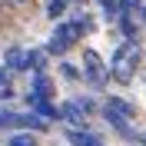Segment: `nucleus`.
Segmentation results:
<instances>
[{"label": "nucleus", "instance_id": "obj_13", "mask_svg": "<svg viewBox=\"0 0 146 146\" xmlns=\"http://www.w3.org/2000/svg\"><path fill=\"white\" fill-rule=\"evenodd\" d=\"M66 3H70V0H50V3H46V17H50V20H60L66 13Z\"/></svg>", "mask_w": 146, "mask_h": 146}, {"label": "nucleus", "instance_id": "obj_9", "mask_svg": "<svg viewBox=\"0 0 146 146\" xmlns=\"http://www.w3.org/2000/svg\"><path fill=\"white\" fill-rule=\"evenodd\" d=\"M17 126L20 129H30V133H43V129H46V119L36 116L33 110H30V113H17Z\"/></svg>", "mask_w": 146, "mask_h": 146}, {"label": "nucleus", "instance_id": "obj_5", "mask_svg": "<svg viewBox=\"0 0 146 146\" xmlns=\"http://www.w3.org/2000/svg\"><path fill=\"white\" fill-rule=\"evenodd\" d=\"M103 119H106L110 126L116 129L119 136H126V139H136V133H133V126H129V119H126V116H119L116 110H110V106H103Z\"/></svg>", "mask_w": 146, "mask_h": 146}, {"label": "nucleus", "instance_id": "obj_10", "mask_svg": "<svg viewBox=\"0 0 146 146\" xmlns=\"http://www.w3.org/2000/svg\"><path fill=\"white\" fill-rule=\"evenodd\" d=\"M46 50H30V53H23V70H33V73H43L46 70Z\"/></svg>", "mask_w": 146, "mask_h": 146}, {"label": "nucleus", "instance_id": "obj_22", "mask_svg": "<svg viewBox=\"0 0 146 146\" xmlns=\"http://www.w3.org/2000/svg\"><path fill=\"white\" fill-rule=\"evenodd\" d=\"M136 143H143V146H146V133H139V136H136Z\"/></svg>", "mask_w": 146, "mask_h": 146}, {"label": "nucleus", "instance_id": "obj_16", "mask_svg": "<svg viewBox=\"0 0 146 146\" xmlns=\"http://www.w3.org/2000/svg\"><path fill=\"white\" fill-rule=\"evenodd\" d=\"M60 73H63V80H70V83H76V80H80V76H83V73L76 70V66H73V63H60Z\"/></svg>", "mask_w": 146, "mask_h": 146}, {"label": "nucleus", "instance_id": "obj_2", "mask_svg": "<svg viewBox=\"0 0 146 146\" xmlns=\"http://www.w3.org/2000/svg\"><path fill=\"white\" fill-rule=\"evenodd\" d=\"M93 23L90 20H60L53 30V36L46 40V53H56V56H63L66 50H70L76 40L83 36V30H90Z\"/></svg>", "mask_w": 146, "mask_h": 146}, {"label": "nucleus", "instance_id": "obj_23", "mask_svg": "<svg viewBox=\"0 0 146 146\" xmlns=\"http://www.w3.org/2000/svg\"><path fill=\"white\" fill-rule=\"evenodd\" d=\"M73 3H86V0H73Z\"/></svg>", "mask_w": 146, "mask_h": 146}, {"label": "nucleus", "instance_id": "obj_20", "mask_svg": "<svg viewBox=\"0 0 146 146\" xmlns=\"http://www.w3.org/2000/svg\"><path fill=\"white\" fill-rule=\"evenodd\" d=\"M3 83H10V70L7 66H0V86H3Z\"/></svg>", "mask_w": 146, "mask_h": 146}, {"label": "nucleus", "instance_id": "obj_12", "mask_svg": "<svg viewBox=\"0 0 146 146\" xmlns=\"http://www.w3.org/2000/svg\"><path fill=\"white\" fill-rule=\"evenodd\" d=\"M116 23H119V30H123V40H136L139 27H136V20H133V13H119Z\"/></svg>", "mask_w": 146, "mask_h": 146}, {"label": "nucleus", "instance_id": "obj_1", "mask_svg": "<svg viewBox=\"0 0 146 146\" xmlns=\"http://www.w3.org/2000/svg\"><path fill=\"white\" fill-rule=\"evenodd\" d=\"M136 66H139V46H136V40H123V43L116 46L113 60H110V76H113L116 83H129L133 73H136Z\"/></svg>", "mask_w": 146, "mask_h": 146}, {"label": "nucleus", "instance_id": "obj_19", "mask_svg": "<svg viewBox=\"0 0 146 146\" xmlns=\"http://www.w3.org/2000/svg\"><path fill=\"white\" fill-rule=\"evenodd\" d=\"M76 103H80V110H83V113H86V116H90L93 110H96V103H93L90 96H80V100H76Z\"/></svg>", "mask_w": 146, "mask_h": 146}, {"label": "nucleus", "instance_id": "obj_17", "mask_svg": "<svg viewBox=\"0 0 146 146\" xmlns=\"http://www.w3.org/2000/svg\"><path fill=\"white\" fill-rule=\"evenodd\" d=\"M10 126H17V113L13 110H0V129H10Z\"/></svg>", "mask_w": 146, "mask_h": 146}, {"label": "nucleus", "instance_id": "obj_15", "mask_svg": "<svg viewBox=\"0 0 146 146\" xmlns=\"http://www.w3.org/2000/svg\"><path fill=\"white\" fill-rule=\"evenodd\" d=\"M7 70H23V50H7Z\"/></svg>", "mask_w": 146, "mask_h": 146}, {"label": "nucleus", "instance_id": "obj_4", "mask_svg": "<svg viewBox=\"0 0 146 146\" xmlns=\"http://www.w3.org/2000/svg\"><path fill=\"white\" fill-rule=\"evenodd\" d=\"M66 139H70L73 146H106L96 133H90L86 126H70L66 129Z\"/></svg>", "mask_w": 146, "mask_h": 146}, {"label": "nucleus", "instance_id": "obj_24", "mask_svg": "<svg viewBox=\"0 0 146 146\" xmlns=\"http://www.w3.org/2000/svg\"><path fill=\"white\" fill-rule=\"evenodd\" d=\"M100 3H103V0H100Z\"/></svg>", "mask_w": 146, "mask_h": 146}, {"label": "nucleus", "instance_id": "obj_8", "mask_svg": "<svg viewBox=\"0 0 146 146\" xmlns=\"http://www.w3.org/2000/svg\"><path fill=\"white\" fill-rule=\"evenodd\" d=\"M30 96H36V100H50V96H53V83H50V76H46V73H33Z\"/></svg>", "mask_w": 146, "mask_h": 146}, {"label": "nucleus", "instance_id": "obj_7", "mask_svg": "<svg viewBox=\"0 0 146 146\" xmlns=\"http://www.w3.org/2000/svg\"><path fill=\"white\" fill-rule=\"evenodd\" d=\"M27 103H30V110H33L36 116H43L46 123H50V119H60V106H53L50 100H36V96H27Z\"/></svg>", "mask_w": 146, "mask_h": 146}, {"label": "nucleus", "instance_id": "obj_6", "mask_svg": "<svg viewBox=\"0 0 146 146\" xmlns=\"http://www.w3.org/2000/svg\"><path fill=\"white\" fill-rule=\"evenodd\" d=\"M60 119H66L70 126H86V113L80 110L76 100H66L63 106H60Z\"/></svg>", "mask_w": 146, "mask_h": 146}, {"label": "nucleus", "instance_id": "obj_14", "mask_svg": "<svg viewBox=\"0 0 146 146\" xmlns=\"http://www.w3.org/2000/svg\"><path fill=\"white\" fill-rule=\"evenodd\" d=\"M7 146H36V133H17V136H10V143Z\"/></svg>", "mask_w": 146, "mask_h": 146}, {"label": "nucleus", "instance_id": "obj_11", "mask_svg": "<svg viewBox=\"0 0 146 146\" xmlns=\"http://www.w3.org/2000/svg\"><path fill=\"white\" fill-rule=\"evenodd\" d=\"M103 106L116 110L119 116H126V119H133V116H136V106H133V103H129V100H123V96H110V100L103 103Z\"/></svg>", "mask_w": 146, "mask_h": 146}, {"label": "nucleus", "instance_id": "obj_18", "mask_svg": "<svg viewBox=\"0 0 146 146\" xmlns=\"http://www.w3.org/2000/svg\"><path fill=\"white\" fill-rule=\"evenodd\" d=\"M139 3H143V0H119V13H133Z\"/></svg>", "mask_w": 146, "mask_h": 146}, {"label": "nucleus", "instance_id": "obj_3", "mask_svg": "<svg viewBox=\"0 0 146 146\" xmlns=\"http://www.w3.org/2000/svg\"><path fill=\"white\" fill-rule=\"evenodd\" d=\"M83 76H86V83L90 86H96V90H103L106 86V80H110V66L100 60V53L96 50H83Z\"/></svg>", "mask_w": 146, "mask_h": 146}, {"label": "nucleus", "instance_id": "obj_21", "mask_svg": "<svg viewBox=\"0 0 146 146\" xmlns=\"http://www.w3.org/2000/svg\"><path fill=\"white\" fill-rule=\"evenodd\" d=\"M10 7H30V3H33V0H7Z\"/></svg>", "mask_w": 146, "mask_h": 146}]
</instances>
